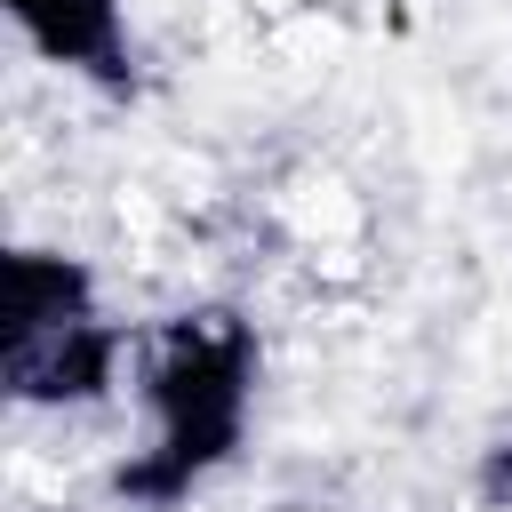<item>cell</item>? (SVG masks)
<instances>
[{"label": "cell", "instance_id": "7a4b0ae2", "mask_svg": "<svg viewBox=\"0 0 512 512\" xmlns=\"http://www.w3.org/2000/svg\"><path fill=\"white\" fill-rule=\"evenodd\" d=\"M8 24L64 72H96V80L128 72V16H120V0H8Z\"/></svg>", "mask_w": 512, "mask_h": 512}, {"label": "cell", "instance_id": "6da1fadb", "mask_svg": "<svg viewBox=\"0 0 512 512\" xmlns=\"http://www.w3.org/2000/svg\"><path fill=\"white\" fill-rule=\"evenodd\" d=\"M152 416H160V456H176V480L224 456L240 424V384H248V336L216 312L176 320L152 344Z\"/></svg>", "mask_w": 512, "mask_h": 512}]
</instances>
